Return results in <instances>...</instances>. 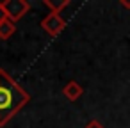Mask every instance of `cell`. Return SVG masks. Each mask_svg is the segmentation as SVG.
I'll return each mask as SVG.
<instances>
[{
    "label": "cell",
    "instance_id": "1",
    "mask_svg": "<svg viewBox=\"0 0 130 128\" xmlns=\"http://www.w3.org/2000/svg\"><path fill=\"white\" fill-rule=\"evenodd\" d=\"M30 100L29 93L0 68V126L9 123Z\"/></svg>",
    "mask_w": 130,
    "mask_h": 128
},
{
    "label": "cell",
    "instance_id": "5",
    "mask_svg": "<svg viewBox=\"0 0 130 128\" xmlns=\"http://www.w3.org/2000/svg\"><path fill=\"white\" fill-rule=\"evenodd\" d=\"M43 6L50 9V13H59L70 6V0H43Z\"/></svg>",
    "mask_w": 130,
    "mask_h": 128
},
{
    "label": "cell",
    "instance_id": "4",
    "mask_svg": "<svg viewBox=\"0 0 130 128\" xmlns=\"http://www.w3.org/2000/svg\"><path fill=\"white\" fill-rule=\"evenodd\" d=\"M62 94L70 100V101H77L82 94H84V89H82V85L78 84V82H75V80H71V82H68L66 85H64V89H62Z\"/></svg>",
    "mask_w": 130,
    "mask_h": 128
},
{
    "label": "cell",
    "instance_id": "8",
    "mask_svg": "<svg viewBox=\"0 0 130 128\" xmlns=\"http://www.w3.org/2000/svg\"><path fill=\"white\" fill-rule=\"evenodd\" d=\"M4 20H7V14H6V9H4L2 2H0V23H2Z\"/></svg>",
    "mask_w": 130,
    "mask_h": 128
},
{
    "label": "cell",
    "instance_id": "2",
    "mask_svg": "<svg viewBox=\"0 0 130 128\" xmlns=\"http://www.w3.org/2000/svg\"><path fill=\"white\" fill-rule=\"evenodd\" d=\"M4 9H6V14H7V20H11L13 23L20 22L30 9V4L27 0H4L2 2Z\"/></svg>",
    "mask_w": 130,
    "mask_h": 128
},
{
    "label": "cell",
    "instance_id": "7",
    "mask_svg": "<svg viewBox=\"0 0 130 128\" xmlns=\"http://www.w3.org/2000/svg\"><path fill=\"white\" fill-rule=\"evenodd\" d=\"M86 128H103V124H102L100 121H96V119H93V121H89V123L86 124Z\"/></svg>",
    "mask_w": 130,
    "mask_h": 128
},
{
    "label": "cell",
    "instance_id": "6",
    "mask_svg": "<svg viewBox=\"0 0 130 128\" xmlns=\"http://www.w3.org/2000/svg\"><path fill=\"white\" fill-rule=\"evenodd\" d=\"M14 32H16V23H13L11 20H4L0 23V39H9Z\"/></svg>",
    "mask_w": 130,
    "mask_h": 128
},
{
    "label": "cell",
    "instance_id": "3",
    "mask_svg": "<svg viewBox=\"0 0 130 128\" xmlns=\"http://www.w3.org/2000/svg\"><path fill=\"white\" fill-rule=\"evenodd\" d=\"M64 27H66V22H64V18L59 14V13H48L43 20H41V29L46 32V34H50V36H59L62 30H64Z\"/></svg>",
    "mask_w": 130,
    "mask_h": 128
},
{
    "label": "cell",
    "instance_id": "9",
    "mask_svg": "<svg viewBox=\"0 0 130 128\" xmlns=\"http://www.w3.org/2000/svg\"><path fill=\"white\" fill-rule=\"evenodd\" d=\"M121 6H125V7L130 9V2H128V0H121Z\"/></svg>",
    "mask_w": 130,
    "mask_h": 128
}]
</instances>
